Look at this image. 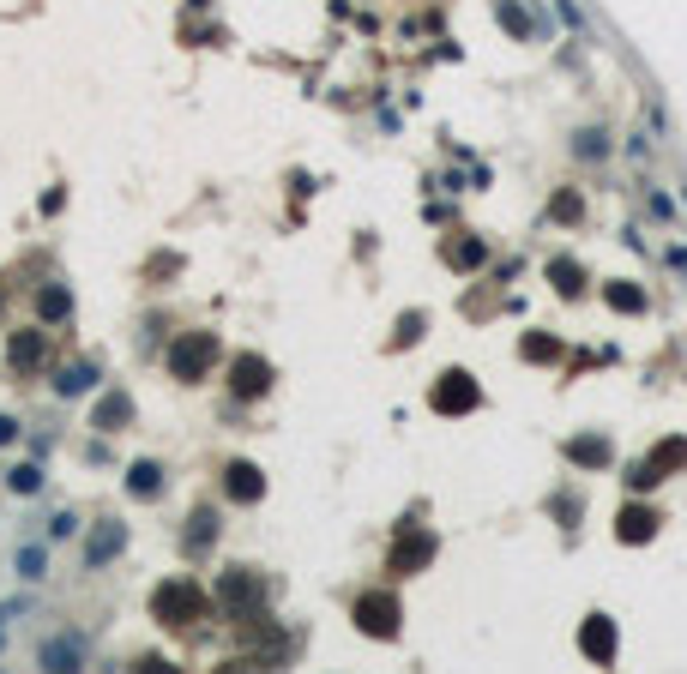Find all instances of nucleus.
Returning a JSON list of instances; mask_svg holds the SVG:
<instances>
[{
    "label": "nucleus",
    "instance_id": "1",
    "mask_svg": "<svg viewBox=\"0 0 687 674\" xmlns=\"http://www.w3.org/2000/svg\"><path fill=\"white\" fill-rule=\"evenodd\" d=\"M151 615H157L163 626H193V620L205 615L200 584H187V578H175V584H157V596H151Z\"/></svg>",
    "mask_w": 687,
    "mask_h": 674
},
{
    "label": "nucleus",
    "instance_id": "2",
    "mask_svg": "<svg viewBox=\"0 0 687 674\" xmlns=\"http://www.w3.org/2000/svg\"><path fill=\"white\" fill-rule=\"evenodd\" d=\"M211 361H218V337L211 332H187V337H175V350H169V374L193 386V379L211 374Z\"/></svg>",
    "mask_w": 687,
    "mask_h": 674
},
{
    "label": "nucleus",
    "instance_id": "3",
    "mask_svg": "<svg viewBox=\"0 0 687 674\" xmlns=\"http://www.w3.org/2000/svg\"><path fill=\"white\" fill-rule=\"evenodd\" d=\"M218 602L254 620V615H260V602H265V578H260V572H247V566H229V572L218 578Z\"/></svg>",
    "mask_w": 687,
    "mask_h": 674
},
{
    "label": "nucleus",
    "instance_id": "4",
    "mask_svg": "<svg viewBox=\"0 0 687 674\" xmlns=\"http://www.w3.org/2000/svg\"><path fill=\"white\" fill-rule=\"evenodd\" d=\"M428 404H434L441 416H465V410H477V404H483V392H477V379H470L465 368H446V374L434 379Z\"/></svg>",
    "mask_w": 687,
    "mask_h": 674
},
{
    "label": "nucleus",
    "instance_id": "5",
    "mask_svg": "<svg viewBox=\"0 0 687 674\" xmlns=\"http://www.w3.org/2000/svg\"><path fill=\"white\" fill-rule=\"evenodd\" d=\"M398 620H405V608H398L392 590H368L362 602H356V626H362L368 638H398Z\"/></svg>",
    "mask_w": 687,
    "mask_h": 674
},
{
    "label": "nucleus",
    "instance_id": "6",
    "mask_svg": "<svg viewBox=\"0 0 687 674\" xmlns=\"http://www.w3.org/2000/svg\"><path fill=\"white\" fill-rule=\"evenodd\" d=\"M428 560H434V536L416 530V524H405V530H398V548H392L386 566H392V572H423Z\"/></svg>",
    "mask_w": 687,
    "mask_h": 674
},
{
    "label": "nucleus",
    "instance_id": "7",
    "mask_svg": "<svg viewBox=\"0 0 687 674\" xmlns=\"http://www.w3.org/2000/svg\"><path fill=\"white\" fill-rule=\"evenodd\" d=\"M229 392L236 397H265L272 392V361L265 356H236L229 361Z\"/></svg>",
    "mask_w": 687,
    "mask_h": 674
},
{
    "label": "nucleus",
    "instance_id": "8",
    "mask_svg": "<svg viewBox=\"0 0 687 674\" xmlns=\"http://www.w3.org/2000/svg\"><path fill=\"white\" fill-rule=\"evenodd\" d=\"M579 651H585L591 662H615V651H621V633H615V620H609V615H591L585 626H579Z\"/></svg>",
    "mask_w": 687,
    "mask_h": 674
},
{
    "label": "nucleus",
    "instance_id": "9",
    "mask_svg": "<svg viewBox=\"0 0 687 674\" xmlns=\"http://www.w3.org/2000/svg\"><path fill=\"white\" fill-rule=\"evenodd\" d=\"M223 494H229V500H242V506H254V500L265 494L260 464H247V457H229V464H223Z\"/></svg>",
    "mask_w": 687,
    "mask_h": 674
},
{
    "label": "nucleus",
    "instance_id": "10",
    "mask_svg": "<svg viewBox=\"0 0 687 674\" xmlns=\"http://www.w3.org/2000/svg\"><path fill=\"white\" fill-rule=\"evenodd\" d=\"M657 524H664V518L633 500V506H621V518H615V536H621L627 548H639V542H651V536H657Z\"/></svg>",
    "mask_w": 687,
    "mask_h": 674
},
{
    "label": "nucleus",
    "instance_id": "11",
    "mask_svg": "<svg viewBox=\"0 0 687 674\" xmlns=\"http://www.w3.org/2000/svg\"><path fill=\"white\" fill-rule=\"evenodd\" d=\"M121 548H127V524H97L91 542H85V566H109Z\"/></svg>",
    "mask_w": 687,
    "mask_h": 674
},
{
    "label": "nucleus",
    "instance_id": "12",
    "mask_svg": "<svg viewBox=\"0 0 687 674\" xmlns=\"http://www.w3.org/2000/svg\"><path fill=\"white\" fill-rule=\"evenodd\" d=\"M133 416V404H127V392H109L97 404V410H91V428H97V434H115V428H121V421Z\"/></svg>",
    "mask_w": 687,
    "mask_h": 674
},
{
    "label": "nucleus",
    "instance_id": "13",
    "mask_svg": "<svg viewBox=\"0 0 687 674\" xmlns=\"http://www.w3.org/2000/svg\"><path fill=\"white\" fill-rule=\"evenodd\" d=\"M567 457H573V464H585V470H603V464H609V439H603V434L567 439Z\"/></svg>",
    "mask_w": 687,
    "mask_h": 674
},
{
    "label": "nucleus",
    "instance_id": "14",
    "mask_svg": "<svg viewBox=\"0 0 687 674\" xmlns=\"http://www.w3.org/2000/svg\"><path fill=\"white\" fill-rule=\"evenodd\" d=\"M603 301L615 307V314H646V289H633V283H603Z\"/></svg>",
    "mask_w": 687,
    "mask_h": 674
},
{
    "label": "nucleus",
    "instance_id": "15",
    "mask_svg": "<svg viewBox=\"0 0 687 674\" xmlns=\"http://www.w3.org/2000/svg\"><path fill=\"white\" fill-rule=\"evenodd\" d=\"M37 314L49 319V325H55V319H67V314H73V296H67L61 283H42V289H37Z\"/></svg>",
    "mask_w": 687,
    "mask_h": 674
},
{
    "label": "nucleus",
    "instance_id": "16",
    "mask_svg": "<svg viewBox=\"0 0 687 674\" xmlns=\"http://www.w3.org/2000/svg\"><path fill=\"white\" fill-rule=\"evenodd\" d=\"M91 386H97V368H91V361H73V368H61V379H55L61 397H79V392H91Z\"/></svg>",
    "mask_w": 687,
    "mask_h": 674
},
{
    "label": "nucleus",
    "instance_id": "17",
    "mask_svg": "<svg viewBox=\"0 0 687 674\" xmlns=\"http://www.w3.org/2000/svg\"><path fill=\"white\" fill-rule=\"evenodd\" d=\"M549 283H555L561 296H579V289H585V271H579V259H549Z\"/></svg>",
    "mask_w": 687,
    "mask_h": 674
},
{
    "label": "nucleus",
    "instance_id": "18",
    "mask_svg": "<svg viewBox=\"0 0 687 674\" xmlns=\"http://www.w3.org/2000/svg\"><path fill=\"white\" fill-rule=\"evenodd\" d=\"M6 361H13L19 374H24V368H37V361H42V337L37 332H19L13 343H6Z\"/></svg>",
    "mask_w": 687,
    "mask_h": 674
},
{
    "label": "nucleus",
    "instance_id": "19",
    "mask_svg": "<svg viewBox=\"0 0 687 674\" xmlns=\"http://www.w3.org/2000/svg\"><path fill=\"white\" fill-rule=\"evenodd\" d=\"M85 644L79 638H55V644H42V669H79Z\"/></svg>",
    "mask_w": 687,
    "mask_h": 674
},
{
    "label": "nucleus",
    "instance_id": "20",
    "mask_svg": "<svg viewBox=\"0 0 687 674\" xmlns=\"http://www.w3.org/2000/svg\"><path fill=\"white\" fill-rule=\"evenodd\" d=\"M646 464H651V476L664 482L669 470H682V464H687V439H669V446H657V452H651Z\"/></svg>",
    "mask_w": 687,
    "mask_h": 674
},
{
    "label": "nucleus",
    "instance_id": "21",
    "mask_svg": "<svg viewBox=\"0 0 687 674\" xmlns=\"http://www.w3.org/2000/svg\"><path fill=\"white\" fill-rule=\"evenodd\" d=\"M127 488H133V494H139V500H151V494H157V488H163V470H157V464H151V457H139V464L127 470Z\"/></svg>",
    "mask_w": 687,
    "mask_h": 674
},
{
    "label": "nucleus",
    "instance_id": "22",
    "mask_svg": "<svg viewBox=\"0 0 687 674\" xmlns=\"http://www.w3.org/2000/svg\"><path fill=\"white\" fill-rule=\"evenodd\" d=\"M549 211H555V223H579L585 217V199L573 193V187H561V193L549 199Z\"/></svg>",
    "mask_w": 687,
    "mask_h": 674
},
{
    "label": "nucleus",
    "instance_id": "23",
    "mask_svg": "<svg viewBox=\"0 0 687 674\" xmlns=\"http://www.w3.org/2000/svg\"><path fill=\"white\" fill-rule=\"evenodd\" d=\"M446 259H452V265H465V271H470V265H483V259H488V247H483L477 235H465V241H452V247H446Z\"/></svg>",
    "mask_w": 687,
    "mask_h": 674
},
{
    "label": "nucleus",
    "instance_id": "24",
    "mask_svg": "<svg viewBox=\"0 0 687 674\" xmlns=\"http://www.w3.org/2000/svg\"><path fill=\"white\" fill-rule=\"evenodd\" d=\"M211 530H218V512H193V530H187V548L200 554V548H211Z\"/></svg>",
    "mask_w": 687,
    "mask_h": 674
},
{
    "label": "nucleus",
    "instance_id": "25",
    "mask_svg": "<svg viewBox=\"0 0 687 674\" xmlns=\"http://www.w3.org/2000/svg\"><path fill=\"white\" fill-rule=\"evenodd\" d=\"M6 488H13V494H37V488H42V470H37V464H19V470L6 476Z\"/></svg>",
    "mask_w": 687,
    "mask_h": 674
},
{
    "label": "nucleus",
    "instance_id": "26",
    "mask_svg": "<svg viewBox=\"0 0 687 674\" xmlns=\"http://www.w3.org/2000/svg\"><path fill=\"white\" fill-rule=\"evenodd\" d=\"M495 19H501L506 31H513V37H531V19L519 13V6H513V0H501V6H495Z\"/></svg>",
    "mask_w": 687,
    "mask_h": 674
},
{
    "label": "nucleus",
    "instance_id": "27",
    "mask_svg": "<svg viewBox=\"0 0 687 674\" xmlns=\"http://www.w3.org/2000/svg\"><path fill=\"white\" fill-rule=\"evenodd\" d=\"M13 566H19V578H42L49 554H42V548H19V560H13Z\"/></svg>",
    "mask_w": 687,
    "mask_h": 674
},
{
    "label": "nucleus",
    "instance_id": "28",
    "mask_svg": "<svg viewBox=\"0 0 687 674\" xmlns=\"http://www.w3.org/2000/svg\"><path fill=\"white\" fill-rule=\"evenodd\" d=\"M555 356H561L555 337H525V361H555Z\"/></svg>",
    "mask_w": 687,
    "mask_h": 674
},
{
    "label": "nucleus",
    "instance_id": "29",
    "mask_svg": "<svg viewBox=\"0 0 687 674\" xmlns=\"http://www.w3.org/2000/svg\"><path fill=\"white\" fill-rule=\"evenodd\" d=\"M573 151H579V157H603L609 145H603V133H579V145H573Z\"/></svg>",
    "mask_w": 687,
    "mask_h": 674
},
{
    "label": "nucleus",
    "instance_id": "30",
    "mask_svg": "<svg viewBox=\"0 0 687 674\" xmlns=\"http://www.w3.org/2000/svg\"><path fill=\"white\" fill-rule=\"evenodd\" d=\"M410 337H423V314H405V319H398V343H410Z\"/></svg>",
    "mask_w": 687,
    "mask_h": 674
},
{
    "label": "nucleus",
    "instance_id": "31",
    "mask_svg": "<svg viewBox=\"0 0 687 674\" xmlns=\"http://www.w3.org/2000/svg\"><path fill=\"white\" fill-rule=\"evenodd\" d=\"M13 439H19V421H13V416H0V446H13Z\"/></svg>",
    "mask_w": 687,
    "mask_h": 674
}]
</instances>
